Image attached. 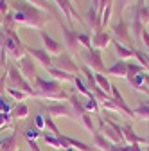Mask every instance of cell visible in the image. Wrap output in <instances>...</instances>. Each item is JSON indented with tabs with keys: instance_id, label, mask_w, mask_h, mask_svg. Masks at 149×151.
Returning a JSON list of instances; mask_svg holds the SVG:
<instances>
[{
	"instance_id": "cell-3",
	"label": "cell",
	"mask_w": 149,
	"mask_h": 151,
	"mask_svg": "<svg viewBox=\"0 0 149 151\" xmlns=\"http://www.w3.org/2000/svg\"><path fill=\"white\" fill-rule=\"evenodd\" d=\"M111 92H113V99H111V101L115 103V106H117L119 110H124V111L128 113L129 117H135L133 110H129V108H128V104L124 103V99H122V96H120V92H119V90H117L115 86H111Z\"/></svg>"
},
{
	"instance_id": "cell-37",
	"label": "cell",
	"mask_w": 149,
	"mask_h": 151,
	"mask_svg": "<svg viewBox=\"0 0 149 151\" xmlns=\"http://www.w3.org/2000/svg\"><path fill=\"white\" fill-rule=\"evenodd\" d=\"M145 142H147V144H149V137H147V140H145Z\"/></svg>"
},
{
	"instance_id": "cell-28",
	"label": "cell",
	"mask_w": 149,
	"mask_h": 151,
	"mask_svg": "<svg viewBox=\"0 0 149 151\" xmlns=\"http://www.w3.org/2000/svg\"><path fill=\"white\" fill-rule=\"evenodd\" d=\"M85 110H86V111H88V110H94V111H99V106H97L95 99H88V101H86V104H85Z\"/></svg>"
},
{
	"instance_id": "cell-11",
	"label": "cell",
	"mask_w": 149,
	"mask_h": 151,
	"mask_svg": "<svg viewBox=\"0 0 149 151\" xmlns=\"http://www.w3.org/2000/svg\"><path fill=\"white\" fill-rule=\"evenodd\" d=\"M106 72L108 74H115V76H126V78H128V65L120 61V63H115L111 68H108Z\"/></svg>"
},
{
	"instance_id": "cell-29",
	"label": "cell",
	"mask_w": 149,
	"mask_h": 151,
	"mask_svg": "<svg viewBox=\"0 0 149 151\" xmlns=\"http://www.w3.org/2000/svg\"><path fill=\"white\" fill-rule=\"evenodd\" d=\"M7 92L11 93L13 97H16V99H24V97H25V93H24V92H20V90H14V88H7Z\"/></svg>"
},
{
	"instance_id": "cell-9",
	"label": "cell",
	"mask_w": 149,
	"mask_h": 151,
	"mask_svg": "<svg viewBox=\"0 0 149 151\" xmlns=\"http://www.w3.org/2000/svg\"><path fill=\"white\" fill-rule=\"evenodd\" d=\"M94 139H95V144H97L101 149H104V151H111V147L115 146L113 142H108V140L99 133V131H95V133H94Z\"/></svg>"
},
{
	"instance_id": "cell-7",
	"label": "cell",
	"mask_w": 149,
	"mask_h": 151,
	"mask_svg": "<svg viewBox=\"0 0 149 151\" xmlns=\"http://www.w3.org/2000/svg\"><path fill=\"white\" fill-rule=\"evenodd\" d=\"M63 32H65V40H67V47L70 50H76L77 49V32L70 31L68 27H63Z\"/></svg>"
},
{
	"instance_id": "cell-16",
	"label": "cell",
	"mask_w": 149,
	"mask_h": 151,
	"mask_svg": "<svg viewBox=\"0 0 149 151\" xmlns=\"http://www.w3.org/2000/svg\"><path fill=\"white\" fill-rule=\"evenodd\" d=\"M74 83H76V86H77V88H79V90L85 93V96H86L88 99H95V96H94V93H92V92H90V90H88V88L83 85V81H81L79 78H74Z\"/></svg>"
},
{
	"instance_id": "cell-19",
	"label": "cell",
	"mask_w": 149,
	"mask_h": 151,
	"mask_svg": "<svg viewBox=\"0 0 149 151\" xmlns=\"http://www.w3.org/2000/svg\"><path fill=\"white\" fill-rule=\"evenodd\" d=\"M58 61L63 65V70H76V65H74V61L68 58V56H63V58H58Z\"/></svg>"
},
{
	"instance_id": "cell-10",
	"label": "cell",
	"mask_w": 149,
	"mask_h": 151,
	"mask_svg": "<svg viewBox=\"0 0 149 151\" xmlns=\"http://www.w3.org/2000/svg\"><path fill=\"white\" fill-rule=\"evenodd\" d=\"M29 52L34 56L36 60H40L45 67H49V65H50V58L47 56V52H45V50H40V49H29Z\"/></svg>"
},
{
	"instance_id": "cell-35",
	"label": "cell",
	"mask_w": 149,
	"mask_h": 151,
	"mask_svg": "<svg viewBox=\"0 0 149 151\" xmlns=\"http://www.w3.org/2000/svg\"><path fill=\"white\" fill-rule=\"evenodd\" d=\"M4 142H6V140H0V147H2V146H4Z\"/></svg>"
},
{
	"instance_id": "cell-25",
	"label": "cell",
	"mask_w": 149,
	"mask_h": 151,
	"mask_svg": "<svg viewBox=\"0 0 149 151\" xmlns=\"http://www.w3.org/2000/svg\"><path fill=\"white\" fill-rule=\"evenodd\" d=\"M58 4L63 7V11H65V14H67V18H70V14L74 13V9H72V6L68 4V0H58Z\"/></svg>"
},
{
	"instance_id": "cell-20",
	"label": "cell",
	"mask_w": 149,
	"mask_h": 151,
	"mask_svg": "<svg viewBox=\"0 0 149 151\" xmlns=\"http://www.w3.org/2000/svg\"><path fill=\"white\" fill-rule=\"evenodd\" d=\"M50 74L52 76H56V78H59V79H67V81H74V76L72 74H67V72H59L58 68H50Z\"/></svg>"
},
{
	"instance_id": "cell-12",
	"label": "cell",
	"mask_w": 149,
	"mask_h": 151,
	"mask_svg": "<svg viewBox=\"0 0 149 151\" xmlns=\"http://www.w3.org/2000/svg\"><path fill=\"white\" fill-rule=\"evenodd\" d=\"M61 139H63L67 144H70V146H74V147H77V149H81V151H92L90 146H86V144H83V142H79V140H76V139H70V137H65V135H61Z\"/></svg>"
},
{
	"instance_id": "cell-18",
	"label": "cell",
	"mask_w": 149,
	"mask_h": 151,
	"mask_svg": "<svg viewBox=\"0 0 149 151\" xmlns=\"http://www.w3.org/2000/svg\"><path fill=\"white\" fill-rule=\"evenodd\" d=\"M81 121L85 122V126H86V129H88V131L95 133V126H94V122H92V117H90V113H88V111L81 115Z\"/></svg>"
},
{
	"instance_id": "cell-38",
	"label": "cell",
	"mask_w": 149,
	"mask_h": 151,
	"mask_svg": "<svg viewBox=\"0 0 149 151\" xmlns=\"http://www.w3.org/2000/svg\"><path fill=\"white\" fill-rule=\"evenodd\" d=\"M147 151H149V146H147Z\"/></svg>"
},
{
	"instance_id": "cell-27",
	"label": "cell",
	"mask_w": 149,
	"mask_h": 151,
	"mask_svg": "<svg viewBox=\"0 0 149 151\" xmlns=\"http://www.w3.org/2000/svg\"><path fill=\"white\" fill-rule=\"evenodd\" d=\"M34 122H36V128H38V129H43L45 128V117L42 115V113H38V115L34 117Z\"/></svg>"
},
{
	"instance_id": "cell-32",
	"label": "cell",
	"mask_w": 149,
	"mask_h": 151,
	"mask_svg": "<svg viewBox=\"0 0 149 151\" xmlns=\"http://www.w3.org/2000/svg\"><path fill=\"white\" fill-rule=\"evenodd\" d=\"M142 38H144V43L149 47V32H147V31H144V32H142Z\"/></svg>"
},
{
	"instance_id": "cell-13",
	"label": "cell",
	"mask_w": 149,
	"mask_h": 151,
	"mask_svg": "<svg viewBox=\"0 0 149 151\" xmlns=\"http://www.w3.org/2000/svg\"><path fill=\"white\" fill-rule=\"evenodd\" d=\"M94 42H95V47L102 49V47H106V45H108V42H110V36H108L106 32H101V31H99V32L95 34V40H94Z\"/></svg>"
},
{
	"instance_id": "cell-17",
	"label": "cell",
	"mask_w": 149,
	"mask_h": 151,
	"mask_svg": "<svg viewBox=\"0 0 149 151\" xmlns=\"http://www.w3.org/2000/svg\"><path fill=\"white\" fill-rule=\"evenodd\" d=\"M113 31H115V32H117L119 36H122V40H128V38H129V36H128V31H126V24H124L122 20L115 24V27H113Z\"/></svg>"
},
{
	"instance_id": "cell-4",
	"label": "cell",
	"mask_w": 149,
	"mask_h": 151,
	"mask_svg": "<svg viewBox=\"0 0 149 151\" xmlns=\"http://www.w3.org/2000/svg\"><path fill=\"white\" fill-rule=\"evenodd\" d=\"M85 60H86V63L88 65H92L94 68H97V70H104V67H102V61H101V56H99V52L97 50H88V54L85 56Z\"/></svg>"
},
{
	"instance_id": "cell-31",
	"label": "cell",
	"mask_w": 149,
	"mask_h": 151,
	"mask_svg": "<svg viewBox=\"0 0 149 151\" xmlns=\"http://www.w3.org/2000/svg\"><path fill=\"white\" fill-rule=\"evenodd\" d=\"M0 110H2V113H9V104L4 103L2 99H0Z\"/></svg>"
},
{
	"instance_id": "cell-26",
	"label": "cell",
	"mask_w": 149,
	"mask_h": 151,
	"mask_svg": "<svg viewBox=\"0 0 149 151\" xmlns=\"http://www.w3.org/2000/svg\"><path fill=\"white\" fill-rule=\"evenodd\" d=\"M25 115H27V106L25 104H18V108L14 110V117H22L24 119Z\"/></svg>"
},
{
	"instance_id": "cell-15",
	"label": "cell",
	"mask_w": 149,
	"mask_h": 151,
	"mask_svg": "<svg viewBox=\"0 0 149 151\" xmlns=\"http://www.w3.org/2000/svg\"><path fill=\"white\" fill-rule=\"evenodd\" d=\"M128 79H129V83H131L133 86H137V88H140V90H145L144 86H142V81H144V74H135V76H128ZM147 92V90H145Z\"/></svg>"
},
{
	"instance_id": "cell-14",
	"label": "cell",
	"mask_w": 149,
	"mask_h": 151,
	"mask_svg": "<svg viewBox=\"0 0 149 151\" xmlns=\"http://www.w3.org/2000/svg\"><path fill=\"white\" fill-rule=\"evenodd\" d=\"M95 81H97V86H99V88H102V90H104L106 93H108V92L111 90V85H110V81H108V79L104 78L102 74H97V76H95Z\"/></svg>"
},
{
	"instance_id": "cell-24",
	"label": "cell",
	"mask_w": 149,
	"mask_h": 151,
	"mask_svg": "<svg viewBox=\"0 0 149 151\" xmlns=\"http://www.w3.org/2000/svg\"><path fill=\"white\" fill-rule=\"evenodd\" d=\"M115 47H117V50H119V54L122 56V58H128V56H131L133 54V50L131 49H126L124 45H120L119 42H115Z\"/></svg>"
},
{
	"instance_id": "cell-23",
	"label": "cell",
	"mask_w": 149,
	"mask_h": 151,
	"mask_svg": "<svg viewBox=\"0 0 149 151\" xmlns=\"http://www.w3.org/2000/svg\"><path fill=\"white\" fill-rule=\"evenodd\" d=\"M40 135V129L38 128H32V126H29L27 129H25V137H27V140H34L36 137Z\"/></svg>"
},
{
	"instance_id": "cell-6",
	"label": "cell",
	"mask_w": 149,
	"mask_h": 151,
	"mask_svg": "<svg viewBox=\"0 0 149 151\" xmlns=\"http://www.w3.org/2000/svg\"><path fill=\"white\" fill-rule=\"evenodd\" d=\"M43 139L49 146L56 147V149H61V147H68V144L61 139V137H56V135H50V133H43Z\"/></svg>"
},
{
	"instance_id": "cell-1",
	"label": "cell",
	"mask_w": 149,
	"mask_h": 151,
	"mask_svg": "<svg viewBox=\"0 0 149 151\" xmlns=\"http://www.w3.org/2000/svg\"><path fill=\"white\" fill-rule=\"evenodd\" d=\"M36 83H38V88H40V93L43 96H49V97H54V96H65V92L59 88V85L56 81H47V79H42V78H36Z\"/></svg>"
},
{
	"instance_id": "cell-2",
	"label": "cell",
	"mask_w": 149,
	"mask_h": 151,
	"mask_svg": "<svg viewBox=\"0 0 149 151\" xmlns=\"http://www.w3.org/2000/svg\"><path fill=\"white\" fill-rule=\"evenodd\" d=\"M42 106L49 111V115H70L72 117V108L63 103H42Z\"/></svg>"
},
{
	"instance_id": "cell-8",
	"label": "cell",
	"mask_w": 149,
	"mask_h": 151,
	"mask_svg": "<svg viewBox=\"0 0 149 151\" xmlns=\"http://www.w3.org/2000/svg\"><path fill=\"white\" fill-rule=\"evenodd\" d=\"M122 133L126 137V142H131V144H140V142H145V139L135 135V131L131 129V126H124L122 128Z\"/></svg>"
},
{
	"instance_id": "cell-22",
	"label": "cell",
	"mask_w": 149,
	"mask_h": 151,
	"mask_svg": "<svg viewBox=\"0 0 149 151\" xmlns=\"http://www.w3.org/2000/svg\"><path fill=\"white\" fill-rule=\"evenodd\" d=\"M22 65H24V72H25V76L27 78H34V72H32V67H31V60L29 58H24L22 60Z\"/></svg>"
},
{
	"instance_id": "cell-5",
	"label": "cell",
	"mask_w": 149,
	"mask_h": 151,
	"mask_svg": "<svg viewBox=\"0 0 149 151\" xmlns=\"http://www.w3.org/2000/svg\"><path fill=\"white\" fill-rule=\"evenodd\" d=\"M42 40H43V43H45L47 50H49V52H52V54H59V52L63 50V47H61L58 42H54L47 32H42Z\"/></svg>"
},
{
	"instance_id": "cell-39",
	"label": "cell",
	"mask_w": 149,
	"mask_h": 151,
	"mask_svg": "<svg viewBox=\"0 0 149 151\" xmlns=\"http://www.w3.org/2000/svg\"><path fill=\"white\" fill-rule=\"evenodd\" d=\"M147 104H149V103H147Z\"/></svg>"
},
{
	"instance_id": "cell-36",
	"label": "cell",
	"mask_w": 149,
	"mask_h": 151,
	"mask_svg": "<svg viewBox=\"0 0 149 151\" xmlns=\"http://www.w3.org/2000/svg\"><path fill=\"white\" fill-rule=\"evenodd\" d=\"M144 78H145V79H147V81H149V76H144Z\"/></svg>"
},
{
	"instance_id": "cell-30",
	"label": "cell",
	"mask_w": 149,
	"mask_h": 151,
	"mask_svg": "<svg viewBox=\"0 0 149 151\" xmlns=\"http://www.w3.org/2000/svg\"><path fill=\"white\" fill-rule=\"evenodd\" d=\"M11 121V115L9 113H0V124H6V122H9Z\"/></svg>"
},
{
	"instance_id": "cell-33",
	"label": "cell",
	"mask_w": 149,
	"mask_h": 151,
	"mask_svg": "<svg viewBox=\"0 0 149 151\" xmlns=\"http://www.w3.org/2000/svg\"><path fill=\"white\" fill-rule=\"evenodd\" d=\"M111 151H120V146H119V144H115L113 147H111Z\"/></svg>"
},
{
	"instance_id": "cell-21",
	"label": "cell",
	"mask_w": 149,
	"mask_h": 151,
	"mask_svg": "<svg viewBox=\"0 0 149 151\" xmlns=\"http://www.w3.org/2000/svg\"><path fill=\"white\" fill-rule=\"evenodd\" d=\"M133 113H135V115H138V117H142V119H149V104H142Z\"/></svg>"
},
{
	"instance_id": "cell-34",
	"label": "cell",
	"mask_w": 149,
	"mask_h": 151,
	"mask_svg": "<svg viewBox=\"0 0 149 151\" xmlns=\"http://www.w3.org/2000/svg\"><path fill=\"white\" fill-rule=\"evenodd\" d=\"M128 2H129V0H120V7H124V6H126Z\"/></svg>"
}]
</instances>
